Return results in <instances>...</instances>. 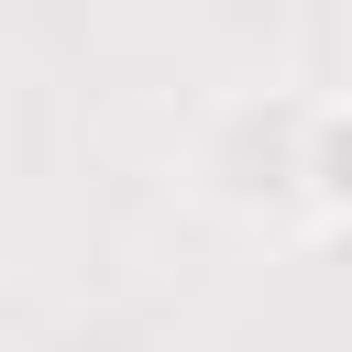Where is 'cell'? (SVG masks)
Wrapping results in <instances>:
<instances>
[{
	"instance_id": "6da1fadb",
	"label": "cell",
	"mask_w": 352,
	"mask_h": 352,
	"mask_svg": "<svg viewBox=\"0 0 352 352\" xmlns=\"http://www.w3.org/2000/svg\"><path fill=\"white\" fill-rule=\"evenodd\" d=\"M308 198L352 220V110H308Z\"/></svg>"
}]
</instances>
